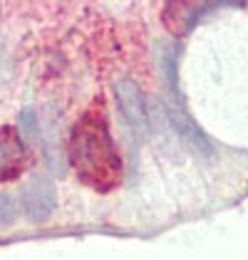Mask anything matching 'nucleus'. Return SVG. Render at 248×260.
I'll use <instances>...</instances> for the list:
<instances>
[{
    "instance_id": "f257e3e1",
    "label": "nucleus",
    "mask_w": 248,
    "mask_h": 260,
    "mask_svg": "<svg viewBox=\"0 0 248 260\" xmlns=\"http://www.w3.org/2000/svg\"><path fill=\"white\" fill-rule=\"evenodd\" d=\"M70 161L80 181L95 191H112L122 179V161L97 107L75 124L70 137Z\"/></svg>"
},
{
    "instance_id": "f03ea898",
    "label": "nucleus",
    "mask_w": 248,
    "mask_h": 260,
    "mask_svg": "<svg viewBox=\"0 0 248 260\" xmlns=\"http://www.w3.org/2000/svg\"><path fill=\"white\" fill-rule=\"evenodd\" d=\"M55 186L45 176H35L25 186V193H22V208H25V216L33 220V223H42L52 216L55 211Z\"/></svg>"
},
{
    "instance_id": "7ed1b4c3",
    "label": "nucleus",
    "mask_w": 248,
    "mask_h": 260,
    "mask_svg": "<svg viewBox=\"0 0 248 260\" xmlns=\"http://www.w3.org/2000/svg\"><path fill=\"white\" fill-rule=\"evenodd\" d=\"M114 94H117V102H119V109H122L127 124L144 134L149 129V112H146V102L139 84L132 80H119L114 84Z\"/></svg>"
},
{
    "instance_id": "20e7f679",
    "label": "nucleus",
    "mask_w": 248,
    "mask_h": 260,
    "mask_svg": "<svg viewBox=\"0 0 248 260\" xmlns=\"http://www.w3.org/2000/svg\"><path fill=\"white\" fill-rule=\"evenodd\" d=\"M166 114H169L171 126L176 129V134H179L186 144H191L194 149H199V151H204V154H211V144H208V139L201 134L199 124H194V119L186 114V109L179 104V102L176 100L169 102V104H166Z\"/></svg>"
},
{
    "instance_id": "39448f33",
    "label": "nucleus",
    "mask_w": 248,
    "mask_h": 260,
    "mask_svg": "<svg viewBox=\"0 0 248 260\" xmlns=\"http://www.w3.org/2000/svg\"><path fill=\"white\" fill-rule=\"evenodd\" d=\"M22 146L13 129H0V181L13 179L20 171Z\"/></svg>"
},
{
    "instance_id": "423d86ee",
    "label": "nucleus",
    "mask_w": 248,
    "mask_h": 260,
    "mask_svg": "<svg viewBox=\"0 0 248 260\" xmlns=\"http://www.w3.org/2000/svg\"><path fill=\"white\" fill-rule=\"evenodd\" d=\"M191 15H194L191 3H169V8H166V22H169V27H171L174 32L189 30Z\"/></svg>"
},
{
    "instance_id": "0eeeda50",
    "label": "nucleus",
    "mask_w": 248,
    "mask_h": 260,
    "mask_svg": "<svg viewBox=\"0 0 248 260\" xmlns=\"http://www.w3.org/2000/svg\"><path fill=\"white\" fill-rule=\"evenodd\" d=\"M15 203L10 196H0V225H10L15 220Z\"/></svg>"
},
{
    "instance_id": "6e6552de",
    "label": "nucleus",
    "mask_w": 248,
    "mask_h": 260,
    "mask_svg": "<svg viewBox=\"0 0 248 260\" xmlns=\"http://www.w3.org/2000/svg\"><path fill=\"white\" fill-rule=\"evenodd\" d=\"M20 132L25 137H35V114L30 109L22 112V119H20Z\"/></svg>"
}]
</instances>
